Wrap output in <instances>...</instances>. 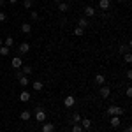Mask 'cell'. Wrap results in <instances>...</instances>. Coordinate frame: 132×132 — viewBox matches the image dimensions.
<instances>
[{"mask_svg":"<svg viewBox=\"0 0 132 132\" xmlns=\"http://www.w3.org/2000/svg\"><path fill=\"white\" fill-rule=\"evenodd\" d=\"M4 21H7V14L4 11H0V23H4Z\"/></svg>","mask_w":132,"mask_h":132,"instance_id":"cell-29","label":"cell"},{"mask_svg":"<svg viewBox=\"0 0 132 132\" xmlns=\"http://www.w3.org/2000/svg\"><path fill=\"white\" fill-rule=\"evenodd\" d=\"M76 104V99L72 97V95H65V99H63V106L65 108H72Z\"/></svg>","mask_w":132,"mask_h":132,"instance_id":"cell-4","label":"cell"},{"mask_svg":"<svg viewBox=\"0 0 132 132\" xmlns=\"http://www.w3.org/2000/svg\"><path fill=\"white\" fill-rule=\"evenodd\" d=\"M32 71H34V69H32L30 65H21V72H23L25 76H30V74H32Z\"/></svg>","mask_w":132,"mask_h":132,"instance_id":"cell-18","label":"cell"},{"mask_svg":"<svg viewBox=\"0 0 132 132\" xmlns=\"http://www.w3.org/2000/svg\"><path fill=\"white\" fill-rule=\"evenodd\" d=\"M34 114H35V120H37V122H46V111H44V109H42V108H35V113H34Z\"/></svg>","mask_w":132,"mask_h":132,"instance_id":"cell-2","label":"cell"},{"mask_svg":"<svg viewBox=\"0 0 132 132\" xmlns=\"http://www.w3.org/2000/svg\"><path fill=\"white\" fill-rule=\"evenodd\" d=\"M11 65H12L14 69H21V65H23V60H21L20 56H14V58L11 60Z\"/></svg>","mask_w":132,"mask_h":132,"instance_id":"cell-6","label":"cell"},{"mask_svg":"<svg viewBox=\"0 0 132 132\" xmlns=\"http://www.w3.org/2000/svg\"><path fill=\"white\" fill-rule=\"evenodd\" d=\"M30 97H32L30 92H27V90H23V92L20 93V101H21V102H28V101H30Z\"/></svg>","mask_w":132,"mask_h":132,"instance_id":"cell-11","label":"cell"},{"mask_svg":"<svg viewBox=\"0 0 132 132\" xmlns=\"http://www.w3.org/2000/svg\"><path fill=\"white\" fill-rule=\"evenodd\" d=\"M78 27L85 30V28H88V27H90V23H88V20H86V18H79V20H78Z\"/></svg>","mask_w":132,"mask_h":132,"instance_id":"cell-12","label":"cell"},{"mask_svg":"<svg viewBox=\"0 0 132 132\" xmlns=\"http://www.w3.org/2000/svg\"><path fill=\"white\" fill-rule=\"evenodd\" d=\"M74 34H76L78 37H81L83 34H85V30H83V28H79V27H76V28H74Z\"/></svg>","mask_w":132,"mask_h":132,"instance_id":"cell-26","label":"cell"},{"mask_svg":"<svg viewBox=\"0 0 132 132\" xmlns=\"http://www.w3.org/2000/svg\"><path fill=\"white\" fill-rule=\"evenodd\" d=\"M127 79H129V81L132 79V72H130V71H127Z\"/></svg>","mask_w":132,"mask_h":132,"instance_id":"cell-32","label":"cell"},{"mask_svg":"<svg viewBox=\"0 0 132 132\" xmlns=\"http://www.w3.org/2000/svg\"><path fill=\"white\" fill-rule=\"evenodd\" d=\"M32 4H34L32 0H25V2H23V7H25V9H30V7H32Z\"/></svg>","mask_w":132,"mask_h":132,"instance_id":"cell-28","label":"cell"},{"mask_svg":"<svg viewBox=\"0 0 132 132\" xmlns=\"http://www.w3.org/2000/svg\"><path fill=\"white\" fill-rule=\"evenodd\" d=\"M30 51V44L28 42H21L20 46H18V53L20 55H25V53H28Z\"/></svg>","mask_w":132,"mask_h":132,"instance_id":"cell-3","label":"cell"},{"mask_svg":"<svg viewBox=\"0 0 132 132\" xmlns=\"http://www.w3.org/2000/svg\"><path fill=\"white\" fill-rule=\"evenodd\" d=\"M83 130H85V129H83L79 123H74V125H72V132H83Z\"/></svg>","mask_w":132,"mask_h":132,"instance_id":"cell-23","label":"cell"},{"mask_svg":"<svg viewBox=\"0 0 132 132\" xmlns=\"http://www.w3.org/2000/svg\"><path fill=\"white\" fill-rule=\"evenodd\" d=\"M42 132H55V125L53 123H42Z\"/></svg>","mask_w":132,"mask_h":132,"instance_id":"cell-15","label":"cell"},{"mask_svg":"<svg viewBox=\"0 0 132 132\" xmlns=\"http://www.w3.org/2000/svg\"><path fill=\"white\" fill-rule=\"evenodd\" d=\"M16 2H18V0H9V4H16Z\"/></svg>","mask_w":132,"mask_h":132,"instance_id":"cell-35","label":"cell"},{"mask_svg":"<svg viewBox=\"0 0 132 132\" xmlns=\"http://www.w3.org/2000/svg\"><path fill=\"white\" fill-rule=\"evenodd\" d=\"M93 83H95V85H104V83H106V76H104V74H97V76H95V79H93Z\"/></svg>","mask_w":132,"mask_h":132,"instance_id":"cell-14","label":"cell"},{"mask_svg":"<svg viewBox=\"0 0 132 132\" xmlns=\"http://www.w3.org/2000/svg\"><path fill=\"white\" fill-rule=\"evenodd\" d=\"M4 4H5V0H0V7H4Z\"/></svg>","mask_w":132,"mask_h":132,"instance_id":"cell-34","label":"cell"},{"mask_svg":"<svg viewBox=\"0 0 132 132\" xmlns=\"http://www.w3.org/2000/svg\"><path fill=\"white\" fill-rule=\"evenodd\" d=\"M0 55H2V56H7V55H9V48H7V46H0Z\"/></svg>","mask_w":132,"mask_h":132,"instance_id":"cell-22","label":"cell"},{"mask_svg":"<svg viewBox=\"0 0 132 132\" xmlns=\"http://www.w3.org/2000/svg\"><path fill=\"white\" fill-rule=\"evenodd\" d=\"M123 55H125V62L130 63V62H132V55H130V53H123Z\"/></svg>","mask_w":132,"mask_h":132,"instance_id":"cell-30","label":"cell"},{"mask_svg":"<svg viewBox=\"0 0 132 132\" xmlns=\"http://www.w3.org/2000/svg\"><path fill=\"white\" fill-rule=\"evenodd\" d=\"M120 122H122V116H111V120H109V123H111V127H120Z\"/></svg>","mask_w":132,"mask_h":132,"instance_id":"cell-13","label":"cell"},{"mask_svg":"<svg viewBox=\"0 0 132 132\" xmlns=\"http://www.w3.org/2000/svg\"><path fill=\"white\" fill-rule=\"evenodd\" d=\"M109 95H111L109 86H104V85H102V86H101V97H102V99H108Z\"/></svg>","mask_w":132,"mask_h":132,"instance_id":"cell-9","label":"cell"},{"mask_svg":"<svg viewBox=\"0 0 132 132\" xmlns=\"http://www.w3.org/2000/svg\"><path fill=\"white\" fill-rule=\"evenodd\" d=\"M55 2H56V4H60V2H62V0H55Z\"/></svg>","mask_w":132,"mask_h":132,"instance_id":"cell-37","label":"cell"},{"mask_svg":"<svg viewBox=\"0 0 132 132\" xmlns=\"http://www.w3.org/2000/svg\"><path fill=\"white\" fill-rule=\"evenodd\" d=\"M123 132H132V127H130V125H129V127H125V130H123Z\"/></svg>","mask_w":132,"mask_h":132,"instance_id":"cell-33","label":"cell"},{"mask_svg":"<svg viewBox=\"0 0 132 132\" xmlns=\"http://www.w3.org/2000/svg\"><path fill=\"white\" fill-rule=\"evenodd\" d=\"M79 125H81L85 130H90V129H92V120H90V118H81Z\"/></svg>","mask_w":132,"mask_h":132,"instance_id":"cell-5","label":"cell"},{"mask_svg":"<svg viewBox=\"0 0 132 132\" xmlns=\"http://www.w3.org/2000/svg\"><path fill=\"white\" fill-rule=\"evenodd\" d=\"M99 7H101L102 11H109V7H111V0H99Z\"/></svg>","mask_w":132,"mask_h":132,"instance_id":"cell-7","label":"cell"},{"mask_svg":"<svg viewBox=\"0 0 132 132\" xmlns=\"http://www.w3.org/2000/svg\"><path fill=\"white\" fill-rule=\"evenodd\" d=\"M83 12H85V16H86V18H92V16H95V9H93L92 5H86V7L83 9Z\"/></svg>","mask_w":132,"mask_h":132,"instance_id":"cell-10","label":"cell"},{"mask_svg":"<svg viewBox=\"0 0 132 132\" xmlns=\"http://www.w3.org/2000/svg\"><path fill=\"white\" fill-rule=\"evenodd\" d=\"M14 44V39L12 37H7V39H4V46H7V48H11Z\"/></svg>","mask_w":132,"mask_h":132,"instance_id":"cell-21","label":"cell"},{"mask_svg":"<svg viewBox=\"0 0 132 132\" xmlns=\"http://www.w3.org/2000/svg\"><path fill=\"white\" fill-rule=\"evenodd\" d=\"M21 32H23V34H30L32 32V25L30 23H23V25H21Z\"/></svg>","mask_w":132,"mask_h":132,"instance_id":"cell-17","label":"cell"},{"mask_svg":"<svg viewBox=\"0 0 132 132\" xmlns=\"http://www.w3.org/2000/svg\"><path fill=\"white\" fill-rule=\"evenodd\" d=\"M125 95H127V97H130V95H132V88H130V86L125 90Z\"/></svg>","mask_w":132,"mask_h":132,"instance_id":"cell-31","label":"cell"},{"mask_svg":"<svg viewBox=\"0 0 132 132\" xmlns=\"http://www.w3.org/2000/svg\"><path fill=\"white\" fill-rule=\"evenodd\" d=\"M32 88H34L35 92H41L42 88H44V83H42V81H34V83H32Z\"/></svg>","mask_w":132,"mask_h":132,"instance_id":"cell-16","label":"cell"},{"mask_svg":"<svg viewBox=\"0 0 132 132\" xmlns=\"http://www.w3.org/2000/svg\"><path fill=\"white\" fill-rule=\"evenodd\" d=\"M30 18L34 21H37V20H39V12H37V11H32V12H30Z\"/></svg>","mask_w":132,"mask_h":132,"instance_id":"cell-27","label":"cell"},{"mask_svg":"<svg viewBox=\"0 0 132 132\" xmlns=\"http://www.w3.org/2000/svg\"><path fill=\"white\" fill-rule=\"evenodd\" d=\"M58 11H60V12H67V11H69V4L60 2V4H58Z\"/></svg>","mask_w":132,"mask_h":132,"instance_id":"cell-20","label":"cell"},{"mask_svg":"<svg viewBox=\"0 0 132 132\" xmlns=\"http://www.w3.org/2000/svg\"><path fill=\"white\" fill-rule=\"evenodd\" d=\"M0 46H4V41H2V39H0Z\"/></svg>","mask_w":132,"mask_h":132,"instance_id":"cell-36","label":"cell"},{"mask_svg":"<svg viewBox=\"0 0 132 132\" xmlns=\"http://www.w3.org/2000/svg\"><path fill=\"white\" fill-rule=\"evenodd\" d=\"M20 118L23 120V122H28V120L32 118V113L28 111V109H23V111L20 113Z\"/></svg>","mask_w":132,"mask_h":132,"instance_id":"cell-8","label":"cell"},{"mask_svg":"<svg viewBox=\"0 0 132 132\" xmlns=\"http://www.w3.org/2000/svg\"><path fill=\"white\" fill-rule=\"evenodd\" d=\"M18 79H20V85L23 86V88H25V86H27V85L30 83V79H28V76H25V74H23L21 78H18Z\"/></svg>","mask_w":132,"mask_h":132,"instance_id":"cell-19","label":"cell"},{"mask_svg":"<svg viewBox=\"0 0 132 132\" xmlns=\"http://www.w3.org/2000/svg\"><path fill=\"white\" fill-rule=\"evenodd\" d=\"M123 113L125 111H123L122 108H120V106H114V104L108 108V116H122Z\"/></svg>","mask_w":132,"mask_h":132,"instance_id":"cell-1","label":"cell"},{"mask_svg":"<svg viewBox=\"0 0 132 132\" xmlns=\"http://www.w3.org/2000/svg\"><path fill=\"white\" fill-rule=\"evenodd\" d=\"M114 2H122V0H114Z\"/></svg>","mask_w":132,"mask_h":132,"instance_id":"cell-38","label":"cell"},{"mask_svg":"<svg viewBox=\"0 0 132 132\" xmlns=\"http://www.w3.org/2000/svg\"><path fill=\"white\" fill-rule=\"evenodd\" d=\"M129 50H130V42H129L127 46H125V44L120 46V53H129Z\"/></svg>","mask_w":132,"mask_h":132,"instance_id":"cell-24","label":"cell"},{"mask_svg":"<svg viewBox=\"0 0 132 132\" xmlns=\"http://www.w3.org/2000/svg\"><path fill=\"white\" fill-rule=\"evenodd\" d=\"M72 122L79 123V122H81V114H79V113H74V114H72Z\"/></svg>","mask_w":132,"mask_h":132,"instance_id":"cell-25","label":"cell"}]
</instances>
